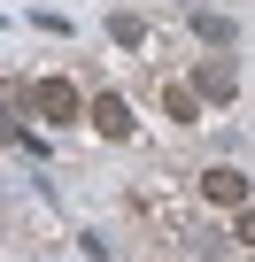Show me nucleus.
<instances>
[{"label": "nucleus", "instance_id": "obj_1", "mask_svg": "<svg viewBox=\"0 0 255 262\" xmlns=\"http://www.w3.org/2000/svg\"><path fill=\"white\" fill-rule=\"evenodd\" d=\"M31 116H39V123H85V93H77L70 77H39V85H31Z\"/></svg>", "mask_w": 255, "mask_h": 262}, {"label": "nucleus", "instance_id": "obj_2", "mask_svg": "<svg viewBox=\"0 0 255 262\" xmlns=\"http://www.w3.org/2000/svg\"><path fill=\"white\" fill-rule=\"evenodd\" d=\"M85 116H93V131H101V139H116V147L140 131V123H132V100H124V93H93V108H85Z\"/></svg>", "mask_w": 255, "mask_h": 262}, {"label": "nucleus", "instance_id": "obj_3", "mask_svg": "<svg viewBox=\"0 0 255 262\" xmlns=\"http://www.w3.org/2000/svg\"><path fill=\"white\" fill-rule=\"evenodd\" d=\"M193 93H201V100H217V108H224V100H232V93H240V70H232V62H224V54H201V62H193Z\"/></svg>", "mask_w": 255, "mask_h": 262}, {"label": "nucleus", "instance_id": "obj_4", "mask_svg": "<svg viewBox=\"0 0 255 262\" xmlns=\"http://www.w3.org/2000/svg\"><path fill=\"white\" fill-rule=\"evenodd\" d=\"M201 201H209V208H247V178L224 170V162H209V170H201Z\"/></svg>", "mask_w": 255, "mask_h": 262}, {"label": "nucleus", "instance_id": "obj_5", "mask_svg": "<svg viewBox=\"0 0 255 262\" xmlns=\"http://www.w3.org/2000/svg\"><path fill=\"white\" fill-rule=\"evenodd\" d=\"M193 39H201V47H232V39H240V24H232V16H217V8H201V16H193Z\"/></svg>", "mask_w": 255, "mask_h": 262}, {"label": "nucleus", "instance_id": "obj_6", "mask_svg": "<svg viewBox=\"0 0 255 262\" xmlns=\"http://www.w3.org/2000/svg\"><path fill=\"white\" fill-rule=\"evenodd\" d=\"M201 108H209V100H201L193 85H170V93H163V116H170V123H201Z\"/></svg>", "mask_w": 255, "mask_h": 262}, {"label": "nucleus", "instance_id": "obj_7", "mask_svg": "<svg viewBox=\"0 0 255 262\" xmlns=\"http://www.w3.org/2000/svg\"><path fill=\"white\" fill-rule=\"evenodd\" d=\"M108 39H116V47H147V16H132V8L108 16Z\"/></svg>", "mask_w": 255, "mask_h": 262}, {"label": "nucleus", "instance_id": "obj_8", "mask_svg": "<svg viewBox=\"0 0 255 262\" xmlns=\"http://www.w3.org/2000/svg\"><path fill=\"white\" fill-rule=\"evenodd\" d=\"M0 139H8V147H24V155H39V139L16 123V108H0Z\"/></svg>", "mask_w": 255, "mask_h": 262}, {"label": "nucleus", "instance_id": "obj_9", "mask_svg": "<svg viewBox=\"0 0 255 262\" xmlns=\"http://www.w3.org/2000/svg\"><path fill=\"white\" fill-rule=\"evenodd\" d=\"M232 239H240V247L255 254V208H232Z\"/></svg>", "mask_w": 255, "mask_h": 262}]
</instances>
